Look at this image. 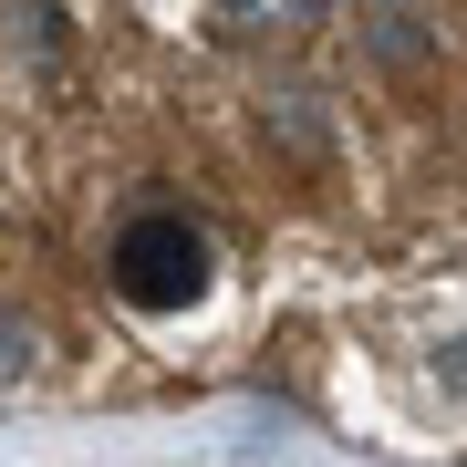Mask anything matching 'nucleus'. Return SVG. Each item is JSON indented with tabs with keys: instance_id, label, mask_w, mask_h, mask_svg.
<instances>
[{
	"instance_id": "f257e3e1",
	"label": "nucleus",
	"mask_w": 467,
	"mask_h": 467,
	"mask_svg": "<svg viewBox=\"0 0 467 467\" xmlns=\"http://www.w3.org/2000/svg\"><path fill=\"white\" fill-rule=\"evenodd\" d=\"M104 270H115V291L135 312H187V301L208 291V239L187 229L177 208H135L115 229V250H104Z\"/></svg>"
}]
</instances>
